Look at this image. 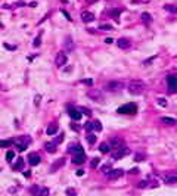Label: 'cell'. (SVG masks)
Returning a JSON list of instances; mask_svg holds the SVG:
<instances>
[{
	"instance_id": "obj_30",
	"label": "cell",
	"mask_w": 177,
	"mask_h": 196,
	"mask_svg": "<svg viewBox=\"0 0 177 196\" xmlns=\"http://www.w3.org/2000/svg\"><path fill=\"white\" fill-rule=\"evenodd\" d=\"M14 158H15V152H14V151H9V152L6 153V161H12Z\"/></svg>"
},
{
	"instance_id": "obj_7",
	"label": "cell",
	"mask_w": 177,
	"mask_h": 196,
	"mask_svg": "<svg viewBox=\"0 0 177 196\" xmlns=\"http://www.w3.org/2000/svg\"><path fill=\"white\" fill-rule=\"evenodd\" d=\"M67 60H68V58H67L65 52H59L55 58V64H56V66H64L67 64Z\"/></svg>"
},
{
	"instance_id": "obj_35",
	"label": "cell",
	"mask_w": 177,
	"mask_h": 196,
	"mask_svg": "<svg viewBox=\"0 0 177 196\" xmlns=\"http://www.w3.org/2000/svg\"><path fill=\"white\" fill-rule=\"evenodd\" d=\"M84 128L87 131H92L93 130V124H92V122H87V124H84Z\"/></svg>"
},
{
	"instance_id": "obj_20",
	"label": "cell",
	"mask_w": 177,
	"mask_h": 196,
	"mask_svg": "<svg viewBox=\"0 0 177 196\" xmlns=\"http://www.w3.org/2000/svg\"><path fill=\"white\" fill-rule=\"evenodd\" d=\"M16 146H18V151H25L27 149V146H28V139H25L24 142H16Z\"/></svg>"
},
{
	"instance_id": "obj_29",
	"label": "cell",
	"mask_w": 177,
	"mask_h": 196,
	"mask_svg": "<svg viewBox=\"0 0 177 196\" xmlns=\"http://www.w3.org/2000/svg\"><path fill=\"white\" fill-rule=\"evenodd\" d=\"M87 142L90 144H93L96 142V136H95V134H87Z\"/></svg>"
},
{
	"instance_id": "obj_12",
	"label": "cell",
	"mask_w": 177,
	"mask_h": 196,
	"mask_svg": "<svg viewBox=\"0 0 177 196\" xmlns=\"http://www.w3.org/2000/svg\"><path fill=\"white\" fill-rule=\"evenodd\" d=\"M81 19L84 22H92V21H95V15L88 10H84V12H81Z\"/></svg>"
},
{
	"instance_id": "obj_21",
	"label": "cell",
	"mask_w": 177,
	"mask_h": 196,
	"mask_svg": "<svg viewBox=\"0 0 177 196\" xmlns=\"http://www.w3.org/2000/svg\"><path fill=\"white\" fill-rule=\"evenodd\" d=\"M161 122H162V124H167V125H176V119L174 118L164 117V118H161Z\"/></svg>"
},
{
	"instance_id": "obj_5",
	"label": "cell",
	"mask_w": 177,
	"mask_h": 196,
	"mask_svg": "<svg viewBox=\"0 0 177 196\" xmlns=\"http://www.w3.org/2000/svg\"><path fill=\"white\" fill-rule=\"evenodd\" d=\"M167 87H168V93L170 94H174L177 92V87H176V75L171 74L167 77Z\"/></svg>"
},
{
	"instance_id": "obj_36",
	"label": "cell",
	"mask_w": 177,
	"mask_h": 196,
	"mask_svg": "<svg viewBox=\"0 0 177 196\" xmlns=\"http://www.w3.org/2000/svg\"><path fill=\"white\" fill-rule=\"evenodd\" d=\"M40 99H42L40 94H37V96L34 97V105H35V106H39V105H40Z\"/></svg>"
},
{
	"instance_id": "obj_33",
	"label": "cell",
	"mask_w": 177,
	"mask_h": 196,
	"mask_svg": "<svg viewBox=\"0 0 177 196\" xmlns=\"http://www.w3.org/2000/svg\"><path fill=\"white\" fill-rule=\"evenodd\" d=\"M99 30H112V25H109V24H103V25H99Z\"/></svg>"
},
{
	"instance_id": "obj_6",
	"label": "cell",
	"mask_w": 177,
	"mask_h": 196,
	"mask_svg": "<svg viewBox=\"0 0 177 196\" xmlns=\"http://www.w3.org/2000/svg\"><path fill=\"white\" fill-rule=\"evenodd\" d=\"M123 176H124V171L120 170V168L106 171V177H108L109 180H117V178H120V177H123Z\"/></svg>"
},
{
	"instance_id": "obj_25",
	"label": "cell",
	"mask_w": 177,
	"mask_h": 196,
	"mask_svg": "<svg viewBox=\"0 0 177 196\" xmlns=\"http://www.w3.org/2000/svg\"><path fill=\"white\" fill-rule=\"evenodd\" d=\"M92 124H93V130H96V131L102 130V124H100V121H95V122H92Z\"/></svg>"
},
{
	"instance_id": "obj_9",
	"label": "cell",
	"mask_w": 177,
	"mask_h": 196,
	"mask_svg": "<svg viewBox=\"0 0 177 196\" xmlns=\"http://www.w3.org/2000/svg\"><path fill=\"white\" fill-rule=\"evenodd\" d=\"M84 161H86V155H84V152L74 153V156H72V162H74V164L81 165V164H84Z\"/></svg>"
},
{
	"instance_id": "obj_2",
	"label": "cell",
	"mask_w": 177,
	"mask_h": 196,
	"mask_svg": "<svg viewBox=\"0 0 177 196\" xmlns=\"http://www.w3.org/2000/svg\"><path fill=\"white\" fill-rule=\"evenodd\" d=\"M118 114H127V115H134L137 112V106L134 103H127L121 108H118Z\"/></svg>"
},
{
	"instance_id": "obj_26",
	"label": "cell",
	"mask_w": 177,
	"mask_h": 196,
	"mask_svg": "<svg viewBox=\"0 0 177 196\" xmlns=\"http://www.w3.org/2000/svg\"><path fill=\"white\" fill-rule=\"evenodd\" d=\"M14 168H15V170H22V168H24V161H22L21 158L18 159V162L14 165Z\"/></svg>"
},
{
	"instance_id": "obj_47",
	"label": "cell",
	"mask_w": 177,
	"mask_h": 196,
	"mask_svg": "<svg viewBox=\"0 0 177 196\" xmlns=\"http://www.w3.org/2000/svg\"><path fill=\"white\" fill-rule=\"evenodd\" d=\"M62 14H64V15H65V16H67V18H68L69 21H71V16L68 15V12H65V10H62Z\"/></svg>"
},
{
	"instance_id": "obj_19",
	"label": "cell",
	"mask_w": 177,
	"mask_h": 196,
	"mask_svg": "<svg viewBox=\"0 0 177 196\" xmlns=\"http://www.w3.org/2000/svg\"><path fill=\"white\" fill-rule=\"evenodd\" d=\"M68 152H71V153H78V152H83V148H81L80 144H71L69 149H68Z\"/></svg>"
},
{
	"instance_id": "obj_10",
	"label": "cell",
	"mask_w": 177,
	"mask_h": 196,
	"mask_svg": "<svg viewBox=\"0 0 177 196\" xmlns=\"http://www.w3.org/2000/svg\"><path fill=\"white\" fill-rule=\"evenodd\" d=\"M69 117H71L72 119H75V121H80L81 117H83V114L78 111L77 108H69Z\"/></svg>"
},
{
	"instance_id": "obj_16",
	"label": "cell",
	"mask_w": 177,
	"mask_h": 196,
	"mask_svg": "<svg viewBox=\"0 0 177 196\" xmlns=\"http://www.w3.org/2000/svg\"><path fill=\"white\" fill-rule=\"evenodd\" d=\"M56 143H53V142H47L46 144H44V149L49 152V153H55L56 152Z\"/></svg>"
},
{
	"instance_id": "obj_43",
	"label": "cell",
	"mask_w": 177,
	"mask_h": 196,
	"mask_svg": "<svg viewBox=\"0 0 177 196\" xmlns=\"http://www.w3.org/2000/svg\"><path fill=\"white\" fill-rule=\"evenodd\" d=\"M142 159H143V155H140V153L136 155V161H142Z\"/></svg>"
},
{
	"instance_id": "obj_24",
	"label": "cell",
	"mask_w": 177,
	"mask_h": 196,
	"mask_svg": "<svg viewBox=\"0 0 177 196\" xmlns=\"http://www.w3.org/2000/svg\"><path fill=\"white\" fill-rule=\"evenodd\" d=\"M46 133L49 134V136H52V134H55V133H58V127L56 125H50L47 130H46Z\"/></svg>"
},
{
	"instance_id": "obj_23",
	"label": "cell",
	"mask_w": 177,
	"mask_h": 196,
	"mask_svg": "<svg viewBox=\"0 0 177 196\" xmlns=\"http://www.w3.org/2000/svg\"><path fill=\"white\" fill-rule=\"evenodd\" d=\"M12 144H14L12 140H0V148H9Z\"/></svg>"
},
{
	"instance_id": "obj_34",
	"label": "cell",
	"mask_w": 177,
	"mask_h": 196,
	"mask_svg": "<svg viewBox=\"0 0 177 196\" xmlns=\"http://www.w3.org/2000/svg\"><path fill=\"white\" fill-rule=\"evenodd\" d=\"M90 165H92V168H96V167L99 165V158H93V159H92V164H90Z\"/></svg>"
},
{
	"instance_id": "obj_53",
	"label": "cell",
	"mask_w": 177,
	"mask_h": 196,
	"mask_svg": "<svg viewBox=\"0 0 177 196\" xmlns=\"http://www.w3.org/2000/svg\"><path fill=\"white\" fill-rule=\"evenodd\" d=\"M0 28H3V25H2V24H0Z\"/></svg>"
},
{
	"instance_id": "obj_8",
	"label": "cell",
	"mask_w": 177,
	"mask_h": 196,
	"mask_svg": "<svg viewBox=\"0 0 177 196\" xmlns=\"http://www.w3.org/2000/svg\"><path fill=\"white\" fill-rule=\"evenodd\" d=\"M65 165V158H59L58 161H55L53 164H52V167H50V173H56V171L59 170V168H62Z\"/></svg>"
},
{
	"instance_id": "obj_46",
	"label": "cell",
	"mask_w": 177,
	"mask_h": 196,
	"mask_svg": "<svg viewBox=\"0 0 177 196\" xmlns=\"http://www.w3.org/2000/svg\"><path fill=\"white\" fill-rule=\"evenodd\" d=\"M105 43H108V44H112V43H114V40H112V39H105Z\"/></svg>"
},
{
	"instance_id": "obj_32",
	"label": "cell",
	"mask_w": 177,
	"mask_h": 196,
	"mask_svg": "<svg viewBox=\"0 0 177 196\" xmlns=\"http://www.w3.org/2000/svg\"><path fill=\"white\" fill-rule=\"evenodd\" d=\"M80 112H84V115H92V112H90V109H86V108H77Z\"/></svg>"
},
{
	"instance_id": "obj_48",
	"label": "cell",
	"mask_w": 177,
	"mask_h": 196,
	"mask_svg": "<svg viewBox=\"0 0 177 196\" xmlns=\"http://www.w3.org/2000/svg\"><path fill=\"white\" fill-rule=\"evenodd\" d=\"M83 174H84V171H83V170H78V171H77V176H80V177H81Z\"/></svg>"
},
{
	"instance_id": "obj_22",
	"label": "cell",
	"mask_w": 177,
	"mask_h": 196,
	"mask_svg": "<svg viewBox=\"0 0 177 196\" xmlns=\"http://www.w3.org/2000/svg\"><path fill=\"white\" fill-rule=\"evenodd\" d=\"M109 149H111V146H109L108 143H102V144L99 146V151L102 152V153H108V152H109Z\"/></svg>"
},
{
	"instance_id": "obj_37",
	"label": "cell",
	"mask_w": 177,
	"mask_h": 196,
	"mask_svg": "<svg viewBox=\"0 0 177 196\" xmlns=\"http://www.w3.org/2000/svg\"><path fill=\"white\" fill-rule=\"evenodd\" d=\"M158 103H159L161 106H164V108L167 106V100H165V99H158Z\"/></svg>"
},
{
	"instance_id": "obj_49",
	"label": "cell",
	"mask_w": 177,
	"mask_h": 196,
	"mask_svg": "<svg viewBox=\"0 0 177 196\" xmlns=\"http://www.w3.org/2000/svg\"><path fill=\"white\" fill-rule=\"evenodd\" d=\"M137 173H139V170H131L130 171V174H137Z\"/></svg>"
},
{
	"instance_id": "obj_38",
	"label": "cell",
	"mask_w": 177,
	"mask_h": 196,
	"mask_svg": "<svg viewBox=\"0 0 177 196\" xmlns=\"http://www.w3.org/2000/svg\"><path fill=\"white\" fill-rule=\"evenodd\" d=\"M81 83H83V84H87V85H92V84H93V80L88 78V80H83Z\"/></svg>"
},
{
	"instance_id": "obj_31",
	"label": "cell",
	"mask_w": 177,
	"mask_h": 196,
	"mask_svg": "<svg viewBox=\"0 0 177 196\" xmlns=\"http://www.w3.org/2000/svg\"><path fill=\"white\" fill-rule=\"evenodd\" d=\"M30 192H31L33 195H39V193H40V187H39V186H33V187L30 189Z\"/></svg>"
},
{
	"instance_id": "obj_13",
	"label": "cell",
	"mask_w": 177,
	"mask_h": 196,
	"mask_svg": "<svg viewBox=\"0 0 177 196\" xmlns=\"http://www.w3.org/2000/svg\"><path fill=\"white\" fill-rule=\"evenodd\" d=\"M28 162H30V165H39L40 156L37 155V153H30L28 155Z\"/></svg>"
},
{
	"instance_id": "obj_3",
	"label": "cell",
	"mask_w": 177,
	"mask_h": 196,
	"mask_svg": "<svg viewBox=\"0 0 177 196\" xmlns=\"http://www.w3.org/2000/svg\"><path fill=\"white\" fill-rule=\"evenodd\" d=\"M129 153H130V151L127 148H124V144L120 146V148H117V149H112V158L114 159H121L123 156L129 155Z\"/></svg>"
},
{
	"instance_id": "obj_4",
	"label": "cell",
	"mask_w": 177,
	"mask_h": 196,
	"mask_svg": "<svg viewBox=\"0 0 177 196\" xmlns=\"http://www.w3.org/2000/svg\"><path fill=\"white\" fill-rule=\"evenodd\" d=\"M123 89H124V84L121 81H109L105 85V90H108V92H118Z\"/></svg>"
},
{
	"instance_id": "obj_41",
	"label": "cell",
	"mask_w": 177,
	"mask_h": 196,
	"mask_svg": "<svg viewBox=\"0 0 177 196\" xmlns=\"http://www.w3.org/2000/svg\"><path fill=\"white\" fill-rule=\"evenodd\" d=\"M165 7H167V10H170V12H173V14H176V9H174L176 6H165Z\"/></svg>"
},
{
	"instance_id": "obj_52",
	"label": "cell",
	"mask_w": 177,
	"mask_h": 196,
	"mask_svg": "<svg viewBox=\"0 0 177 196\" xmlns=\"http://www.w3.org/2000/svg\"><path fill=\"white\" fill-rule=\"evenodd\" d=\"M87 2H88V3H96L97 0H87Z\"/></svg>"
},
{
	"instance_id": "obj_18",
	"label": "cell",
	"mask_w": 177,
	"mask_h": 196,
	"mask_svg": "<svg viewBox=\"0 0 177 196\" xmlns=\"http://www.w3.org/2000/svg\"><path fill=\"white\" fill-rule=\"evenodd\" d=\"M140 18H142V22L146 24V25H149V24L152 22V16H150V14H148V12H143Z\"/></svg>"
},
{
	"instance_id": "obj_17",
	"label": "cell",
	"mask_w": 177,
	"mask_h": 196,
	"mask_svg": "<svg viewBox=\"0 0 177 196\" xmlns=\"http://www.w3.org/2000/svg\"><path fill=\"white\" fill-rule=\"evenodd\" d=\"M124 143H123V140L121 139H118V137H115V139H112V142H111V149H117V148H120V146H123Z\"/></svg>"
},
{
	"instance_id": "obj_1",
	"label": "cell",
	"mask_w": 177,
	"mask_h": 196,
	"mask_svg": "<svg viewBox=\"0 0 177 196\" xmlns=\"http://www.w3.org/2000/svg\"><path fill=\"white\" fill-rule=\"evenodd\" d=\"M146 90V84L142 80H133L129 83V92L131 94H142Z\"/></svg>"
},
{
	"instance_id": "obj_50",
	"label": "cell",
	"mask_w": 177,
	"mask_h": 196,
	"mask_svg": "<svg viewBox=\"0 0 177 196\" xmlns=\"http://www.w3.org/2000/svg\"><path fill=\"white\" fill-rule=\"evenodd\" d=\"M5 47H6V49H10V50H14V49H15L14 46H7V44H5Z\"/></svg>"
},
{
	"instance_id": "obj_39",
	"label": "cell",
	"mask_w": 177,
	"mask_h": 196,
	"mask_svg": "<svg viewBox=\"0 0 177 196\" xmlns=\"http://www.w3.org/2000/svg\"><path fill=\"white\" fill-rule=\"evenodd\" d=\"M148 186V181H140V183H139V187H140V189H145Z\"/></svg>"
},
{
	"instance_id": "obj_11",
	"label": "cell",
	"mask_w": 177,
	"mask_h": 196,
	"mask_svg": "<svg viewBox=\"0 0 177 196\" xmlns=\"http://www.w3.org/2000/svg\"><path fill=\"white\" fill-rule=\"evenodd\" d=\"M64 46H65V50L67 52H72L74 50V41H72V37H69V35H68V37H65V41H64Z\"/></svg>"
},
{
	"instance_id": "obj_27",
	"label": "cell",
	"mask_w": 177,
	"mask_h": 196,
	"mask_svg": "<svg viewBox=\"0 0 177 196\" xmlns=\"http://www.w3.org/2000/svg\"><path fill=\"white\" fill-rule=\"evenodd\" d=\"M40 43H42V35H37V37L34 39V41H33V46L34 47H39Z\"/></svg>"
},
{
	"instance_id": "obj_28",
	"label": "cell",
	"mask_w": 177,
	"mask_h": 196,
	"mask_svg": "<svg viewBox=\"0 0 177 196\" xmlns=\"http://www.w3.org/2000/svg\"><path fill=\"white\" fill-rule=\"evenodd\" d=\"M99 96H100V90H97V92H88V97H93V99H97Z\"/></svg>"
},
{
	"instance_id": "obj_14",
	"label": "cell",
	"mask_w": 177,
	"mask_h": 196,
	"mask_svg": "<svg viewBox=\"0 0 177 196\" xmlns=\"http://www.w3.org/2000/svg\"><path fill=\"white\" fill-rule=\"evenodd\" d=\"M176 180H177V177H176L174 173L164 176V181H165V184H176Z\"/></svg>"
},
{
	"instance_id": "obj_42",
	"label": "cell",
	"mask_w": 177,
	"mask_h": 196,
	"mask_svg": "<svg viewBox=\"0 0 177 196\" xmlns=\"http://www.w3.org/2000/svg\"><path fill=\"white\" fill-rule=\"evenodd\" d=\"M39 195H49V190L47 189H40V193Z\"/></svg>"
},
{
	"instance_id": "obj_40",
	"label": "cell",
	"mask_w": 177,
	"mask_h": 196,
	"mask_svg": "<svg viewBox=\"0 0 177 196\" xmlns=\"http://www.w3.org/2000/svg\"><path fill=\"white\" fill-rule=\"evenodd\" d=\"M62 140H64V134H59V136H58V139H56V142H55V143L58 144V143H61Z\"/></svg>"
},
{
	"instance_id": "obj_45",
	"label": "cell",
	"mask_w": 177,
	"mask_h": 196,
	"mask_svg": "<svg viewBox=\"0 0 177 196\" xmlns=\"http://www.w3.org/2000/svg\"><path fill=\"white\" fill-rule=\"evenodd\" d=\"M71 128H72V130H77V131L80 130V127H78V125H75V124H71Z\"/></svg>"
},
{
	"instance_id": "obj_44",
	"label": "cell",
	"mask_w": 177,
	"mask_h": 196,
	"mask_svg": "<svg viewBox=\"0 0 177 196\" xmlns=\"http://www.w3.org/2000/svg\"><path fill=\"white\" fill-rule=\"evenodd\" d=\"M67 193H68V195H77V192L72 190V189H68V190H67Z\"/></svg>"
},
{
	"instance_id": "obj_51",
	"label": "cell",
	"mask_w": 177,
	"mask_h": 196,
	"mask_svg": "<svg viewBox=\"0 0 177 196\" xmlns=\"http://www.w3.org/2000/svg\"><path fill=\"white\" fill-rule=\"evenodd\" d=\"M24 176H25V177H30V176H31V173H28V171H25Z\"/></svg>"
},
{
	"instance_id": "obj_15",
	"label": "cell",
	"mask_w": 177,
	"mask_h": 196,
	"mask_svg": "<svg viewBox=\"0 0 177 196\" xmlns=\"http://www.w3.org/2000/svg\"><path fill=\"white\" fill-rule=\"evenodd\" d=\"M117 46H118L120 49H129V47L131 46V43H130V40H127V39H120V40L117 41Z\"/></svg>"
}]
</instances>
